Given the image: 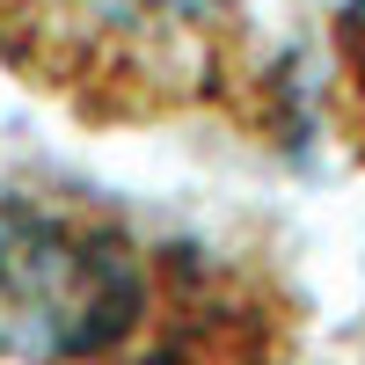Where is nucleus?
Returning a JSON list of instances; mask_svg holds the SVG:
<instances>
[{"instance_id": "3", "label": "nucleus", "mask_w": 365, "mask_h": 365, "mask_svg": "<svg viewBox=\"0 0 365 365\" xmlns=\"http://www.w3.org/2000/svg\"><path fill=\"white\" fill-rule=\"evenodd\" d=\"M329 125L365 168V0L329 8Z\"/></svg>"}, {"instance_id": "1", "label": "nucleus", "mask_w": 365, "mask_h": 365, "mask_svg": "<svg viewBox=\"0 0 365 365\" xmlns=\"http://www.w3.org/2000/svg\"><path fill=\"white\" fill-rule=\"evenodd\" d=\"M307 285L270 241L66 168H0V365H299Z\"/></svg>"}, {"instance_id": "2", "label": "nucleus", "mask_w": 365, "mask_h": 365, "mask_svg": "<svg viewBox=\"0 0 365 365\" xmlns=\"http://www.w3.org/2000/svg\"><path fill=\"white\" fill-rule=\"evenodd\" d=\"M0 73L88 132L299 139V96L256 0H0Z\"/></svg>"}]
</instances>
